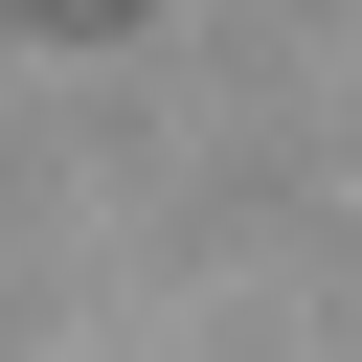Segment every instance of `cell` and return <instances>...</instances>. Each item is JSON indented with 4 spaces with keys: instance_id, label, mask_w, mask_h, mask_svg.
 Listing matches in <instances>:
<instances>
[{
    "instance_id": "6da1fadb",
    "label": "cell",
    "mask_w": 362,
    "mask_h": 362,
    "mask_svg": "<svg viewBox=\"0 0 362 362\" xmlns=\"http://www.w3.org/2000/svg\"><path fill=\"white\" fill-rule=\"evenodd\" d=\"M23 23H113V0H23Z\"/></svg>"
}]
</instances>
